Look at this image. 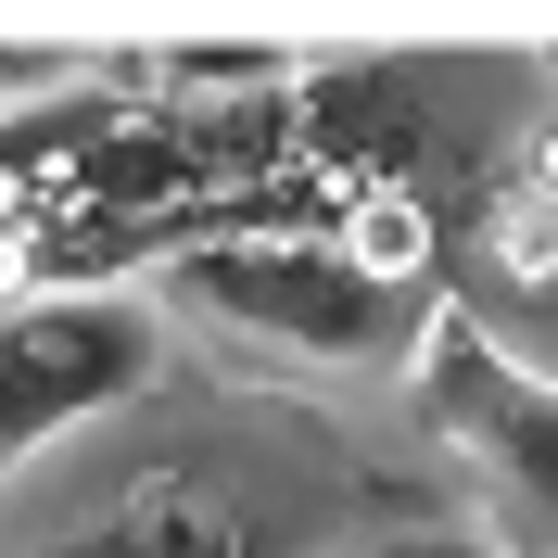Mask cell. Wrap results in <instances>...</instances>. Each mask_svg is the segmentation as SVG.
Here are the masks:
<instances>
[{
  "instance_id": "6da1fadb",
  "label": "cell",
  "mask_w": 558,
  "mask_h": 558,
  "mask_svg": "<svg viewBox=\"0 0 558 558\" xmlns=\"http://www.w3.org/2000/svg\"><path fill=\"white\" fill-rule=\"evenodd\" d=\"M166 292L204 305L216 330L267 343V355H305V368H407L418 330H432V292L368 279L330 229H292V216L229 229V242H191L166 267Z\"/></svg>"
},
{
  "instance_id": "ba28073f",
  "label": "cell",
  "mask_w": 558,
  "mask_h": 558,
  "mask_svg": "<svg viewBox=\"0 0 558 558\" xmlns=\"http://www.w3.org/2000/svg\"><path fill=\"white\" fill-rule=\"evenodd\" d=\"M546 89H558V51H546Z\"/></svg>"
},
{
  "instance_id": "52a82bcc",
  "label": "cell",
  "mask_w": 558,
  "mask_h": 558,
  "mask_svg": "<svg viewBox=\"0 0 558 558\" xmlns=\"http://www.w3.org/2000/svg\"><path fill=\"white\" fill-rule=\"evenodd\" d=\"M355 558H508V546H483V533H381V546H355Z\"/></svg>"
},
{
  "instance_id": "5b68a950",
  "label": "cell",
  "mask_w": 558,
  "mask_h": 558,
  "mask_svg": "<svg viewBox=\"0 0 558 558\" xmlns=\"http://www.w3.org/2000/svg\"><path fill=\"white\" fill-rule=\"evenodd\" d=\"M483 267L508 292H558V128L483 191Z\"/></svg>"
},
{
  "instance_id": "3957f363",
  "label": "cell",
  "mask_w": 558,
  "mask_h": 558,
  "mask_svg": "<svg viewBox=\"0 0 558 558\" xmlns=\"http://www.w3.org/2000/svg\"><path fill=\"white\" fill-rule=\"evenodd\" d=\"M407 368H418V418L445 432V457L495 508L483 546L558 558V368L508 355L483 317H445V305H432V330H418Z\"/></svg>"
},
{
  "instance_id": "277c9868",
  "label": "cell",
  "mask_w": 558,
  "mask_h": 558,
  "mask_svg": "<svg viewBox=\"0 0 558 558\" xmlns=\"http://www.w3.org/2000/svg\"><path fill=\"white\" fill-rule=\"evenodd\" d=\"M26 558H279L267 508L216 470H128V483L89 508V521L38 533Z\"/></svg>"
},
{
  "instance_id": "8992f818",
  "label": "cell",
  "mask_w": 558,
  "mask_h": 558,
  "mask_svg": "<svg viewBox=\"0 0 558 558\" xmlns=\"http://www.w3.org/2000/svg\"><path fill=\"white\" fill-rule=\"evenodd\" d=\"M102 51H38V38H0V128H26V114L76 102V89H102Z\"/></svg>"
},
{
  "instance_id": "7a4b0ae2",
  "label": "cell",
  "mask_w": 558,
  "mask_h": 558,
  "mask_svg": "<svg viewBox=\"0 0 558 558\" xmlns=\"http://www.w3.org/2000/svg\"><path fill=\"white\" fill-rule=\"evenodd\" d=\"M166 381V305L128 279H13L0 292V483L89 432V418L140 407Z\"/></svg>"
}]
</instances>
